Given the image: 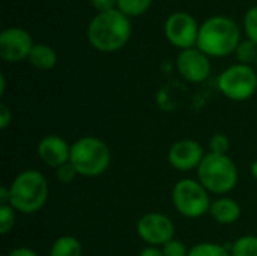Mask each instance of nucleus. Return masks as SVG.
<instances>
[{
    "mask_svg": "<svg viewBox=\"0 0 257 256\" xmlns=\"http://www.w3.org/2000/svg\"><path fill=\"white\" fill-rule=\"evenodd\" d=\"M218 88L223 95L233 101L248 100L257 89L256 71L250 65H232L220 74Z\"/></svg>",
    "mask_w": 257,
    "mask_h": 256,
    "instance_id": "7",
    "label": "nucleus"
},
{
    "mask_svg": "<svg viewBox=\"0 0 257 256\" xmlns=\"http://www.w3.org/2000/svg\"><path fill=\"white\" fill-rule=\"evenodd\" d=\"M199 183L211 193L223 195L238 183V169L229 155L209 152L197 167Z\"/></svg>",
    "mask_w": 257,
    "mask_h": 256,
    "instance_id": "5",
    "label": "nucleus"
},
{
    "mask_svg": "<svg viewBox=\"0 0 257 256\" xmlns=\"http://www.w3.org/2000/svg\"><path fill=\"white\" fill-rule=\"evenodd\" d=\"M241 44V32L238 24L223 15L206 20L199 29L197 48L206 56L224 57L236 51Z\"/></svg>",
    "mask_w": 257,
    "mask_h": 256,
    "instance_id": "2",
    "label": "nucleus"
},
{
    "mask_svg": "<svg viewBox=\"0 0 257 256\" xmlns=\"http://www.w3.org/2000/svg\"><path fill=\"white\" fill-rule=\"evenodd\" d=\"M50 256H83V246L77 238L65 235L53 243Z\"/></svg>",
    "mask_w": 257,
    "mask_h": 256,
    "instance_id": "16",
    "label": "nucleus"
},
{
    "mask_svg": "<svg viewBox=\"0 0 257 256\" xmlns=\"http://www.w3.org/2000/svg\"><path fill=\"white\" fill-rule=\"evenodd\" d=\"M203 158V148L196 140H179L169 149V163L182 172L199 167Z\"/></svg>",
    "mask_w": 257,
    "mask_h": 256,
    "instance_id": "12",
    "label": "nucleus"
},
{
    "mask_svg": "<svg viewBox=\"0 0 257 256\" xmlns=\"http://www.w3.org/2000/svg\"><path fill=\"white\" fill-rule=\"evenodd\" d=\"M256 68H257V60H256Z\"/></svg>",
    "mask_w": 257,
    "mask_h": 256,
    "instance_id": "33",
    "label": "nucleus"
},
{
    "mask_svg": "<svg viewBox=\"0 0 257 256\" xmlns=\"http://www.w3.org/2000/svg\"><path fill=\"white\" fill-rule=\"evenodd\" d=\"M29 60L36 69L48 71L56 66L57 54L51 47H48L45 44H35L29 54Z\"/></svg>",
    "mask_w": 257,
    "mask_h": 256,
    "instance_id": "15",
    "label": "nucleus"
},
{
    "mask_svg": "<svg viewBox=\"0 0 257 256\" xmlns=\"http://www.w3.org/2000/svg\"><path fill=\"white\" fill-rule=\"evenodd\" d=\"M251 174H253V177L256 178V181H257V160L251 164Z\"/></svg>",
    "mask_w": 257,
    "mask_h": 256,
    "instance_id": "32",
    "label": "nucleus"
},
{
    "mask_svg": "<svg viewBox=\"0 0 257 256\" xmlns=\"http://www.w3.org/2000/svg\"><path fill=\"white\" fill-rule=\"evenodd\" d=\"M15 210L8 205H0V234L6 235L15 225Z\"/></svg>",
    "mask_w": 257,
    "mask_h": 256,
    "instance_id": "21",
    "label": "nucleus"
},
{
    "mask_svg": "<svg viewBox=\"0 0 257 256\" xmlns=\"http://www.w3.org/2000/svg\"><path fill=\"white\" fill-rule=\"evenodd\" d=\"M0 84H2L0 86V95H3L5 94V88H6V80H5V75L3 74L0 75Z\"/></svg>",
    "mask_w": 257,
    "mask_h": 256,
    "instance_id": "31",
    "label": "nucleus"
},
{
    "mask_svg": "<svg viewBox=\"0 0 257 256\" xmlns=\"http://www.w3.org/2000/svg\"><path fill=\"white\" fill-rule=\"evenodd\" d=\"M209 148H211V152H214V154L227 155V151L230 148L229 137L226 134H221V133L214 134L209 140Z\"/></svg>",
    "mask_w": 257,
    "mask_h": 256,
    "instance_id": "23",
    "label": "nucleus"
},
{
    "mask_svg": "<svg viewBox=\"0 0 257 256\" xmlns=\"http://www.w3.org/2000/svg\"><path fill=\"white\" fill-rule=\"evenodd\" d=\"M11 207L24 214L39 211L48 199V183L41 172L24 170L9 187Z\"/></svg>",
    "mask_w": 257,
    "mask_h": 256,
    "instance_id": "3",
    "label": "nucleus"
},
{
    "mask_svg": "<svg viewBox=\"0 0 257 256\" xmlns=\"http://www.w3.org/2000/svg\"><path fill=\"white\" fill-rule=\"evenodd\" d=\"M230 256H257V237L245 235L238 238L232 246Z\"/></svg>",
    "mask_w": 257,
    "mask_h": 256,
    "instance_id": "17",
    "label": "nucleus"
},
{
    "mask_svg": "<svg viewBox=\"0 0 257 256\" xmlns=\"http://www.w3.org/2000/svg\"><path fill=\"white\" fill-rule=\"evenodd\" d=\"M38 154L41 160L51 167H60L66 163H69L71 157V146L66 143L65 139L59 136H47L39 142Z\"/></svg>",
    "mask_w": 257,
    "mask_h": 256,
    "instance_id": "13",
    "label": "nucleus"
},
{
    "mask_svg": "<svg viewBox=\"0 0 257 256\" xmlns=\"http://www.w3.org/2000/svg\"><path fill=\"white\" fill-rule=\"evenodd\" d=\"M173 205L178 213L188 219H197L211 210L208 190L194 180H181L173 187Z\"/></svg>",
    "mask_w": 257,
    "mask_h": 256,
    "instance_id": "6",
    "label": "nucleus"
},
{
    "mask_svg": "<svg viewBox=\"0 0 257 256\" xmlns=\"http://www.w3.org/2000/svg\"><path fill=\"white\" fill-rule=\"evenodd\" d=\"M33 41L29 32L20 27H9L0 33V57L6 62H20L29 57Z\"/></svg>",
    "mask_w": 257,
    "mask_h": 256,
    "instance_id": "10",
    "label": "nucleus"
},
{
    "mask_svg": "<svg viewBox=\"0 0 257 256\" xmlns=\"http://www.w3.org/2000/svg\"><path fill=\"white\" fill-rule=\"evenodd\" d=\"M111 154L105 142L98 137L86 136L78 139L71 146L69 163L74 166L78 175L83 177H99L110 166Z\"/></svg>",
    "mask_w": 257,
    "mask_h": 256,
    "instance_id": "4",
    "label": "nucleus"
},
{
    "mask_svg": "<svg viewBox=\"0 0 257 256\" xmlns=\"http://www.w3.org/2000/svg\"><path fill=\"white\" fill-rule=\"evenodd\" d=\"M176 68L179 74L191 83H200L211 74V62L205 53L199 48L182 50L176 59Z\"/></svg>",
    "mask_w": 257,
    "mask_h": 256,
    "instance_id": "11",
    "label": "nucleus"
},
{
    "mask_svg": "<svg viewBox=\"0 0 257 256\" xmlns=\"http://www.w3.org/2000/svg\"><path fill=\"white\" fill-rule=\"evenodd\" d=\"M8 256H38V253L29 247H17L12 252H9Z\"/></svg>",
    "mask_w": 257,
    "mask_h": 256,
    "instance_id": "28",
    "label": "nucleus"
},
{
    "mask_svg": "<svg viewBox=\"0 0 257 256\" xmlns=\"http://www.w3.org/2000/svg\"><path fill=\"white\" fill-rule=\"evenodd\" d=\"M56 175H57V180H59L60 183L68 184V183H71L78 174H77V170L74 169V166H72L71 163H66V164H63V166L57 167Z\"/></svg>",
    "mask_w": 257,
    "mask_h": 256,
    "instance_id": "25",
    "label": "nucleus"
},
{
    "mask_svg": "<svg viewBox=\"0 0 257 256\" xmlns=\"http://www.w3.org/2000/svg\"><path fill=\"white\" fill-rule=\"evenodd\" d=\"M12 122V112L6 104H0V128L6 130Z\"/></svg>",
    "mask_w": 257,
    "mask_h": 256,
    "instance_id": "27",
    "label": "nucleus"
},
{
    "mask_svg": "<svg viewBox=\"0 0 257 256\" xmlns=\"http://www.w3.org/2000/svg\"><path fill=\"white\" fill-rule=\"evenodd\" d=\"M140 238L149 246H164L173 240L175 225L161 213H148L137 223Z\"/></svg>",
    "mask_w": 257,
    "mask_h": 256,
    "instance_id": "9",
    "label": "nucleus"
},
{
    "mask_svg": "<svg viewBox=\"0 0 257 256\" xmlns=\"http://www.w3.org/2000/svg\"><path fill=\"white\" fill-rule=\"evenodd\" d=\"M90 3L98 12H107L116 9L114 6H117V0H90Z\"/></svg>",
    "mask_w": 257,
    "mask_h": 256,
    "instance_id": "26",
    "label": "nucleus"
},
{
    "mask_svg": "<svg viewBox=\"0 0 257 256\" xmlns=\"http://www.w3.org/2000/svg\"><path fill=\"white\" fill-rule=\"evenodd\" d=\"M244 29L248 39L257 45V6H253L247 11L244 17Z\"/></svg>",
    "mask_w": 257,
    "mask_h": 256,
    "instance_id": "22",
    "label": "nucleus"
},
{
    "mask_svg": "<svg viewBox=\"0 0 257 256\" xmlns=\"http://www.w3.org/2000/svg\"><path fill=\"white\" fill-rule=\"evenodd\" d=\"M188 252L190 250H187L185 246L178 240H172V241H169L167 244L163 246L164 256H188Z\"/></svg>",
    "mask_w": 257,
    "mask_h": 256,
    "instance_id": "24",
    "label": "nucleus"
},
{
    "mask_svg": "<svg viewBox=\"0 0 257 256\" xmlns=\"http://www.w3.org/2000/svg\"><path fill=\"white\" fill-rule=\"evenodd\" d=\"M236 57H238L239 63H242V65H250L251 62H256L257 45L250 39L241 41V44L236 48Z\"/></svg>",
    "mask_w": 257,
    "mask_h": 256,
    "instance_id": "20",
    "label": "nucleus"
},
{
    "mask_svg": "<svg viewBox=\"0 0 257 256\" xmlns=\"http://www.w3.org/2000/svg\"><path fill=\"white\" fill-rule=\"evenodd\" d=\"M199 29L194 17L187 12H175L167 18L164 33L170 44L181 50H188L197 45Z\"/></svg>",
    "mask_w": 257,
    "mask_h": 256,
    "instance_id": "8",
    "label": "nucleus"
},
{
    "mask_svg": "<svg viewBox=\"0 0 257 256\" xmlns=\"http://www.w3.org/2000/svg\"><path fill=\"white\" fill-rule=\"evenodd\" d=\"M9 202H11V192H9V189L2 187L0 189V204L2 205H8Z\"/></svg>",
    "mask_w": 257,
    "mask_h": 256,
    "instance_id": "30",
    "label": "nucleus"
},
{
    "mask_svg": "<svg viewBox=\"0 0 257 256\" xmlns=\"http://www.w3.org/2000/svg\"><path fill=\"white\" fill-rule=\"evenodd\" d=\"M140 256H164V253H163V250H160L158 247L149 246V247H145V249L140 252Z\"/></svg>",
    "mask_w": 257,
    "mask_h": 256,
    "instance_id": "29",
    "label": "nucleus"
},
{
    "mask_svg": "<svg viewBox=\"0 0 257 256\" xmlns=\"http://www.w3.org/2000/svg\"><path fill=\"white\" fill-rule=\"evenodd\" d=\"M152 0H117L116 8L126 17H139L149 9Z\"/></svg>",
    "mask_w": 257,
    "mask_h": 256,
    "instance_id": "18",
    "label": "nucleus"
},
{
    "mask_svg": "<svg viewBox=\"0 0 257 256\" xmlns=\"http://www.w3.org/2000/svg\"><path fill=\"white\" fill-rule=\"evenodd\" d=\"M211 216L223 225L235 223L241 216V207L236 201L230 198H221L211 204Z\"/></svg>",
    "mask_w": 257,
    "mask_h": 256,
    "instance_id": "14",
    "label": "nucleus"
},
{
    "mask_svg": "<svg viewBox=\"0 0 257 256\" xmlns=\"http://www.w3.org/2000/svg\"><path fill=\"white\" fill-rule=\"evenodd\" d=\"M188 256H230L226 247L214 243H199L190 249Z\"/></svg>",
    "mask_w": 257,
    "mask_h": 256,
    "instance_id": "19",
    "label": "nucleus"
},
{
    "mask_svg": "<svg viewBox=\"0 0 257 256\" xmlns=\"http://www.w3.org/2000/svg\"><path fill=\"white\" fill-rule=\"evenodd\" d=\"M131 38V21L117 8L99 12L92 18L87 27L90 45L104 53H113L125 47Z\"/></svg>",
    "mask_w": 257,
    "mask_h": 256,
    "instance_id": "1",
    "label": "nucleus"
}]
</instances>
